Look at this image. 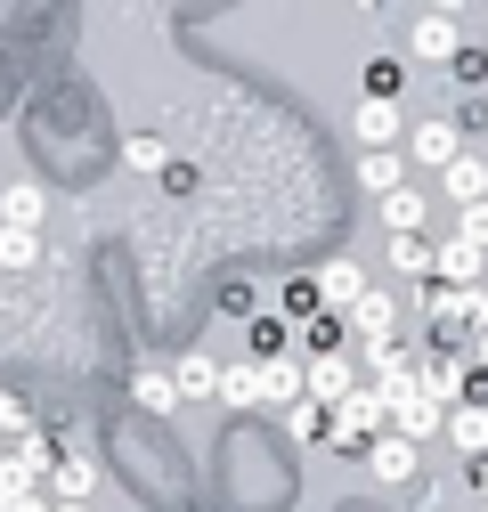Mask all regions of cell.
Here are the masks:
<instances>
[{"label":"cell","instance_id":"16","mask_svg":"<svg viewBox=\"0 0 488 512\" xmlns=\"http://www.w3.org/2000/svg\"><path fill=\"white\" fill-rule=\"evenodd\" d=\"M407 90V57H366V74H358V98H375V106H399Z\"/></svg>","mask_w":488,"mask_h":512},{"label":"cell","instance_id":"29","mask_svg":"<svg viewBox=\"0 0 488 512\" xmlns=\"http://www.w3.org/2000/svg\"><path fill=\"white\" fill-rule=\"evenodd\" d=\"M57 512H90V504H57Z\"/></svg>","mask_w":488,"mask_h":512},{"label":"cell","instance_id":"9","mask_svg":"<svg viewBox=\"0 0 488 512\" xmlns=\"http://www.w3.org/2000/svg\"><path fill=\"white\" fill-rule=\"evenodd\" d=\"M318 293H326V309H334V317H350L366 293H375V277H366L358 261H326V269H318Z\"/></svg>","mask_w":488,"mask_h":512},{"label":"cell","instance_id":"17","mask_svg":"<svg viewBox=\"0 0 488 512\" xmlns=\"http://www.w3.org/2000/svg\"><path fill=\"white\" fill-rule=\"evenodd\" d=\"M358 187H366L375 204H391L399 187H415V179H407V163H399V155H358Z\"/></svg>","mask_w":488,"mask_h":512},{"label":"cell","instance_id":"19","mask_svg":"<svg viewBox=\"0 0 488 512\" xmlns=\"http://www.w3.org/2000/svg\"><path fill=\"white\" fill-rule=\"evenodd\" d=\"M448 447H456L464 464H480L488 456V407H456L448 415Z\"/></svg>","mask_w":488,"mask_h":512},{"label":"cell","instance_id":"21","mask_svg":"<svg viewBox=\"0 0 488 512\" xmlns=\"http://www.w3.org/2000/svg\"><path fill=\"white\" fill-rule=\"evenodd\" d=\"M383 228L391 236H423V187H399V196L383 204Z\"/></svg>","mask_w":488,"mask_h":512},{"label":"cell","instance_id":"6","mask_svg":"<svg viewBox=\"0 0 488 512\" xmlns=\"http://www.w3.org/2000/svg\"><path fill=\"white\" fill-rule=\"evenodd\" d=\"M366 472H375L383 488H415V480H423V447L399 439V431H383L375 447H366Z\"/></svg>","mask_w":488,"mask_h":512},{"label":"cell","instance_id":"24","mask_svg":"<svg viewBox=\"0 0 488 512\" xmlns=\"http://www.w3.org/2000/svg\"><path fill=\"white\" fill-rule=\"evenodd\" d=\"M326 423H334V407H318V399H301V407L285 415V431H293V439H326Z\"/></svg>","mask_w":488,"mask_h":512},{"label":"cell","instance_id":"10","mask_svg":"<svg viewBox=\"0 0 488 512\" xmlns=\"http://www.w3.org/2000/svg\"><path fill=\"white\" fill-rule=\"evenodd\" d=\"M131 399H139L147 415H179V407H188V399H179V374H171L163 358H147V366L131 374Z\"/></svg>","mask_w":488,"mask_h":512},{"label":"cell","instance_id":"28","mask_svg":"<svg viewBox=\"0 0 488 512\" xmlns=\"http://www.w3.org/2000/svg\"><path fill=\"white\" fill-rule=\"evenodd\" d=\"M472 358H480V366H488V334H480V350H472Z\"/></svg>","mask_w":488,"mask_h":512},{"label":"cell","instance_id":"8","mask_svg":"<svg viewBox=\"0 0 488 512\" xmlns=\"http://www.w3.org/2000/svg\"><path fill=\"white\" fill-rule=\"evenodd\" d=\"M220 407H228V415H261V407H269V366H261V358L228 366V382H220Z\"/></svg>","mask_w":488,"mask_h":512},{"label":"cell","instance_id":"4","mask_svg":"<svg viewBox=\"0 0 488 512\" xmlns=\"http://www.w3.org/2000/svg\"><path fill=\"white\" fill-rule=\"evenodd\" d=\"M350 139H358V155H391V147H407V122H399V106L358 98L350 106Z\"/></svg>","mask_w":488,"mask_h":512},{"label":"cell","instance_id":"20","mask_svg":"<svg viewBox=\"0 0 488 512\" xmlns=\"http://www.w3.org/2000/svg\"><path fill=\"white\" fill-rule=\"evenodd\" d=\"M122 163L147 171V179H163V171H171V155H163V139H155V131H131V139H122Z\"/></svg>","mask_w":488,"mask_h":512},{"label":"cell","instance_id":"26","mask_svg":"<svg viewBox=\"0 0 488 512\" xmlns=\"http://www.w3.org/2000/svg\"><path fill=\"white\" fill-rule=\"evenodd\" d=\"M456 236H464V244H480V252H488V204H472V212H456Z\"/></svg>","mask_w":488,"mask_h":512},{"label":"cell","instance_id":"25","mask_svg":"<svg viewBox=\"0 0 488 512\" xmlns=\"http://www.w3.org/2000/svg\"><path fill=\"white\" fill-rule=\"evenodd\" d=\"M448 82H464V90H480V82H488V49H472V41H464V57H456V66H448Z\"/></svg>","mask_w":488,"mask_h":512},{"label":"cell","instance_id":"27","mask_svg":"<svg viewBox=\"0 0 488 512\" xmlns=\"http://www.w3.org/2000/svg\"><path fill=\"white\" fill-rule=\"evenodd\" d=\"M464 480H472V488L488 496V456H480V464H464Z\"/></svg>","mask_w":488,"mask_h":512},{"label":"cell","instance_id":"11","mask_svg":"<svg viewBox=\"0 0 488 512\" xmlns=\"http://www.w3.org/2000/svg\"><path fill=\"white\" fill-rule=\"evenodd\" d=\"M41 220H49V196L33 179H9L0 187V228H25V236H41Z\"/></svg>","mask_w":488,"mask_h":512},{"label":"cell","instance_id":"7","mask_svg":"<svg viewBox=\"0 0 488 512\" xmlns=\"http://www.w3.org/2000/svg\"><path fill=\"white\" fill-rule=\"evenodd\" d=\"M49 488H57V504H90L98 496V456L82 447V431H66V456H57Z\"/></svg>","mask_w":488,"mask_h":512},{"label":"cell","instance_id":"2","mask_svg":"<svg viewBox=\"0 0 488 512\" xmlns=\"http://www.w3.org/2000/svg\"><path fill=\"white\" fill-rule=\"evenodd\" d=\"M423 317H432L440 334H488V293H456V285H432V301H423Z\"/></svg>","mask_w":488,"mask_h":512},{"label":"cell","instance_id":"12","mask_svg":"<svg viewBox=\"0 0 488 512\" xmlns=\"http://www.w3.org/2000/svg\"><path fill=\"white\" fill-rule=\"evenodd\" d=\"M310 399H318V407H350V399H358V374H350L342 350H334V358H310Z\"/></svg>","mask_w":488,"mask_h":512},{"label":"cell","instance_id":"5","mask_svg":"<svg viewBox=\"0 0 488 512\" xmlns=\"http://www.w3.org/2000/svg\"><path fill=\"white\" fill-rule=\"evenodd\" d=\"M407 163H415V171L464 163V122H415V131H407Z\"/></svg>","mask_w":488,"mask_h":512},{"label":"cell","instance_id":"3","mask_svg":"<svg viewBox=\"0 0 488 512\" xmlns=\"http://www.w3.org/2000/svg\"><path fill=\"white\" fill-rule=\"evenodd\" d=\"M407 57H423V66H456V57H464L456 17H448V9H423V17L407 25Z\"/></svg>","mask_w":488,"mask_h":512},{"label":"cell","instance_id":"1","mask_svg":"<svg viewBox=\"0 0 488 512\" xmlns=\"http://www.w3.org/2000/svg\"><path fill=\"white\" fill-rule=\"evenodd\" d=\"M448 415H456V407H448V399H432V382H415V391H399V399H391V431H399V439H415V447H432V439L448 431Z\"/></svg>","mask_w":488,"mask_h":512},{"label":"cell","instance_id":"13","mask_svg":"<svg viewBox=\"0 0 488 512\" xmlns=\"http://www.w3.org/2000/svg\"><path fill=\"white\" fill-rule=\"evenodd\" d=\"M391 326H399V301H391L383 285H375V293H366V301L350 309V334H358L366 350H383V342H391Z\"/></svg>","mask_w":488,"mask_h":512},{"label":"cell","instance_id":"15","mask_svg":"<svg viewBox=\"0 0 488 512\" xmlns=\"http://www.w3.org/2000/svg\"><path fill=\"white\" fill-rule=\"evenodd\" d=\"M171 374H179V399H220V382H228V366H212L204 350H179Z\"/></svg>","mask_w":488,"mask_h":512},{"label":"cell","instance_id":"23","mask_svg":"<svg viewBox=\"0 0 488 512\" xmlns=\"http://www.w3.org/2000/svg\"><path fill=\"white\" fill-rule=\"evenodd\" d=\"M41 261V236H25V228H0V269H33Z\"/></svg>","mask_w":488,"mask_h":512},{"label":"cell","instance_id":"18","mask_svg":"<svg viewBox=\"0 0 488 512\" xmlns=\"http://www.w3.org/2000/svg\"><path fill=\"white\" fill-rule=\"evenodd\" d=\"M440 179H448V204H456V212H472V204H488V163H480V155H464V163H448Z\"/></svg>","mask_w":488,"mask_h":512},{"label":"cell","instance_id":"14","mask_svg":"<svg viewBox=\"0 0 488 512\" xmlns=\"http://www.w3.org/2000/svg\"><path fill=\"white\" fill-rule=\"evenodd\" d=\"M480 277H488V252H480V244H464V236H448V244H440V285L472 293Z\"/></svg>","mask_w":488,"mask_h":512},{"label":"cell","instance_id":"22","mask_svg":"<svg viewBox=\"0 0 488 512\" xmlns=\"http://www.w3.org/2000/svg\"><path fill=\"white\" fill-rule=\"evenodd\" d=\"M0 439H9V447H25V439H41V423H33V407H25V399H9V391H0Z\"/></svg>","mask_w":488,"mask_h":512}]
</instances>
